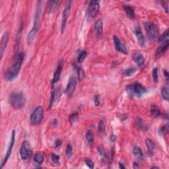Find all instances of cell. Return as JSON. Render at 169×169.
Listing matches in <instances>:
<instances>
[{
  "instance_id": "cell-1",
  "label": "cell",
  "mask_w": 169,
  "mask_h": 169,
  "mask_svg": "<svg viewBox=\"0 0 169 169\" xmlns=\"http://www.w3.org/2000/svg\"><path fill=\"white\" fill-rule=\"evenodd\" d=\"M25 57V54L24 52H19L16 54L13 65L7 70L5 74V79L6 81H12L18 77Z\"/></svg>"
},
{
  "instance_id": "cell-2",
  "label": "cell",
  "mask_w": 169,
  "mask_h": 169,
  "mask_svg": "<svg viewBox=\"0 0 169 169\" xmlns=\"http://www.w3.org/2000/svg\"><path fill=\"white\" fill-rule=\"evenodd\" d=\"M41 1H38V5L36 6V10L35 13V19H34V23L33 28L29 32L27 36V42L29 44H31L35 40L36 34H37L40 27V15H41Z\"/></svg>"
},
{
  "instance_id": "cell-3",
  "label": "cell",
  "mask_w": 169,
  "mask_h": 169,
  "mask_svg": "<svg viewBox=\"0 0 169 169\" xmlns=\"http://www.w3.org/2000/svg\"><path fill=\"white\" fill-rule=\"evenodd\" d=\"M10 102L11 106L15 110L23 108L26 104V99L21 92H13L10 96Z\"/></svg>"
},
{
  "instance_id": "cell-4",
  "label": "cell",
  "mask_w": 169,
  "mask_h": 169,
  "mask_svg": "<svg viewBox=\"0 0 169 169\" xmlns=\"http://www.w3.org/2000/svg\"><path fill=\"white\" fill-rule=\"evenodd\" d=\"M145 29L150 40H155L159 37V28L154 22L150 21L146 22L145 23Z\"/></svg>"
},
{
  "instance_id": "cell-5",
  "label": "cell",
  "mask_w": 169,
  "mask_h": 169,
  "mask_svg": "<svg viewBox=\"0 0 169 169\" xmlns=\"http://www.w3.org/2000/svg\"><path fill=\"white\" fill-rule=\"evenodd\" d=\"M44 110L41 106H39L34 110L30 117L31 124L33 125H37L40 124L43 118Z\"/></svg>"
},
{
  "instance_id": "cell-6",
  "label": "cell",
  "mask_w": 169,
  "mask_h": 169,
  "mask_svg": "<svg viewBox=\"0 0 169 169\" xmlns=\"http://www.w3.org/2000/svg\"><path fill=\"white\" fill-rule=\"evenodd\" d=\"M100 10V4L97 1H92L90 2L87 10V17L89 19H93L97 17Z\"/></svg>"
},
{
  "instance_id": "cell-7",
  "label": "cell",
  "mask_w": 169,
  "mask_h": 169,
  "mask_svg": "<svg viewBox=\"0 0 169 169\" xmlns=\"http://www.w3.org/2000/svg\"><path fill=\"white\" fill-rule=\"evenodd\" d=\"M33 153L30 143L28 141H24L22 142L20 149V157L23 161H26L30 158Z\"/></svg>"
},
{
  "instance_id": "cell-8",
  "label": "cell",
  "mask_w": 169,
  "mask_h": 169,
  "mask_svg": "<svg viewBox=\"0 0 169 169\" xmlns=\"http://www.w3.org/2000/svg\"><path fill=\"white\" fill-rule=\"evenodd\" d=\"M71 4H72V1H67L64 10L63 11L62 13V19H61V33H63L65 31L66 24H67V20L68 19V16L70 14V11L71 10Z\"/></svg>"
},
{
  "instance_id": "cell-9",
  "label": "cell",
  "mask_w": 169,
  "mask_h": 169,
  "mask_svg": "<svg viewBox=\"0 0 169 169\" xmlns=\"http://www.w3.org/2000/svg\"><path fill=\"white\" fill-rule=\"evenodd\" d=\"M15 130H13L12 135H11V137L10 145H9L7 151V152H6L5 156V157H4L3 161H2V163H1V168H3L4 165H5V164H6V163L8 161L9 158H10V157L11 156V153H12V151H13V145H14V143H15Z\"/></svg>"
},
{
  "instance_id": "cell-10",
  "label": "cell",
  "mask_w": 169,
  "mask_h": 169,
  "mask_svg": "<svg viewBox=\"0 0 169 169\" xmlns=\"http://www.w3.org/2000/svg\"><path fill=\"white\" fill-rule=\"evenodd\" d=\"M77 86V77L73 75L70 78L69 81H68L67 87L65 89L66 95H67L68 97H71L72 95L74 94V91L76 89Z\"/></svg>"
},
{
  "instance_id": "cell-11",
  "label": "cell",
  "mask_w": 169,
  "mask_h": 169,
  "mask_svg": "<svg viewBox=\"0 0 169 169\" xmlns=\"http://www.w3.org/2000/svg\"><path fill=\"white\" fill-rule=\"evenodd\" d=\"M113 40H114V43L116 50H117L118 52H121V53L124 54H128V51H127L125 46L123 44L122 42H121V40L118 38V36H114Z\"/></svg>"
},
{
  "instance_id": "cell-12",
  "label": "cell",
  "mask_w": 169,
  "mask_h": 169,
  "mask_svg": "<svg viewBox=\"0 0 169 169\" xmlns=\"http://www.w3.org/2000/svg\"><path fill=\"white\" fill-rule=\"evenodd\" d=\"M9 37H10V34L8 31H6L3 33L1 38V42H0V52H1V58H3L4 52L6 49Z\"/></svg>"
},
{
  "instance_id": "cell-13",
  "label": "cell",
  "mask_w": 169,
  "mask_h": 169,
  "mask_svg": "<svg viewBox=\"0 0 169 169\" xmlns=\"http://www.w3.org/2000/svg\"><path fill=\"white\" fill-rule=\"evenodd\" d=\"M63 63H64V61H63V60H60L58 62V66H57L56 70L54 72L53 79H52V86L54 85V84L59 81V79H60L61 72V70H62V68H63Z\"/></svg>"
},
{
  "instance_id": "cell-14",
  "label": "cell",
  "mask_w": 169,
  "mask_h": 169,
  "mask_svg": "<svg viewBox=\"0 0 169 169\" xmlns=\"http://www.w3.org/2000/svg\"><path fill=\"white\" fill-rule=\"evenodd\" d=\"M133 89L134 95H136L138 97H142L147 91L144 86H143L142 84L139 83H136L133 84Z\"/></svg>"
},
{
  "instance_id": "cell-15",
  "label": "cell",
  "mask_w": 169,
  "mask_h": 169,
  "mask_svg": "<svg viewBox=\"0 0 169 169\" xmlns=\"http://www.w3.org/2000/svg\"><path fill=\"white\" fill-rule=\"evenodd\" d=\"M169 46V42L168 40H166L165 42H164L157 49L156 52H155V58H158L159 57H161L162 55H163L165 53L166 50H168Z\"/></svg>"
},
{
  "instance_id": "cell-16",
  "label": "cell",
  "mask_w": 169,
  "mask_h": 169,
  "mask_svg": "<svg viewBox=\"0 0 169 169\" xmlns=\"http://www.w3.org/2000/svg\"><path fill=\"white\" fill-rule=\"evenodd\" d=\"M135 35L136 36L137 40L138 41L139 44L141 46H144L145 44V39L144 36H143L142 32H141V29L139 27L136 28L135 31Z\"/></svg>"
},
{
  "instance_id": "cell-17",
  "label": "cell",
  "mask_w": 169,
  "mask_h": 169,
  "mask_svg": "<svg viewBox=\"0 0 169 169\" xmlns=\"http://www.w3.org/2000/svg\"><path fill=\"white\" fill-rule=\"evenodd\" d=\"M60 92L61 91L60 89H55L52 91L51 97H50V103H49V106H48L49 109L52 108V107L53 106L55 101L58 99L59 96L60 95Z\"/></svg>"
},
{
  "instance_id": "cell-18",
  "label": "cell",
  "mask_w": 169,
  "mask_h": 169,
  "mask_svg": "<svg viewBox=\"0 0 169 169\" xmlns=\"http://www.w3.org/2000/svg\"><path fill=\"white\" fill-rule=\"evenodd\" d=\"M95 31L97 36H101L103 31V22L101 19H99L95 24Z\"/></svg>"
},
{
  "instance_id": "cell-19",
  "label": "cell",
  "mask_w": 169,
  "mask_h": 169,
  "mask_svg": "<svg viewBox=\"0 0 169 169\" xmlns=\"http://www.w3.org/2000/svg\"><path fill=\"white\" fill-rule=\"evenodd\" d=\"M133 59L135 62H136L137 64L138 65L139 67H142V66L144 65L145 63V58L144 56H143V54L141 53H136L133 56Z\"/></svg>"
},
{
  "instance_id": "cell-20",
  "label": "cell",
  "mask_w": 169,
  "mask_h": 169,
  "mask_svg": "<svg viewBox=\"0 0 169 169\" xmlns=\"http://www.w3.org/2000/svg\"><path fill=\"white\" fill-rule=\"evenodd\" d=\"M133 153L136 158L140 161H143L144 160V155L143 153L142 150L138 145H136L134 147Z\"/></svg>"
},
{
  "instance_id": "cell-21",
  "label": "cell",
  "mask_w": 169,
  "mask_h": 169,
  "mask_svg": "<svg viewBox=\"0 0 169 169\" xmlns=\"http://www.w3.org/2000/svg\"><path fill=\"white\" fill-rule=\"evenodd\" d=\"M145 144H146V146H147V151L148 152H149V155H153L155 153V146L153 141L150 139H147L145 140Z\"/></svg>"
},
{
  "instance_id": "cell-22",
  "label": "cell",
  "mask_w": 169,
  "mask_h": 169,
  "mask_svg": "<svg viewBox=\"0 0 169 169\" xmlns=\"http://www.w3.org/2000/svg\"><path fill=\"white\" fill-rule=\"evenodd\" d=\"M135 126L137 128L143 130V131H145V130L147 129V125H145L144 122H143L141 118L139 117L137 118L136 121H135Z\"/></svg>"
},
{
  "instance_id": "cell-23",
  "label": "cell",
  "mask_w": 169,
  "mask_h": 169,
  "mask_svg": "<svg viewBox=\"0 0 169 169\" xmlns=\"http://www.w3.org/2000/svg\"><path fill=\"white\" fill-rule=\"evenodd\" d=\"M124 10L125 13H126L127 16L129 18V19H134V18L136 17V13H135L134 10L132 7L129 5H125L124 7Z\"/></svg>"
},
{
  "instance_id": "cell-24",
  "label": "cell",
  "mask_w": 169,
  "mask_h": 169,
  "mask_svg": "<svg viewBox=\"0 0 169 169\" xmlns=\"http://www.w3.org/2000/svg\"><path fill=\"white\" fill-rule=\"evenodd\" d=\"M151 113L154 118H159L161 115V110L155 104H152L151 106Z\"/></svg>"
},
{
  "instance_id": "cell-25",
  "label": "cell",
  "mask_w": 169,
  "mask_h": 169,
  "mask_svg": "<svg viewBox=\"0 0 169 169\" xmlns=\"http://www.w3.org/2000/svg\"><path fill=\"white\" fill-rule=\"evenodd\" d=\"M98 131L100 136L102 137H104L106 135V127H105V124L102 120H100L99 124V126H98Z\"/></svg>"
},
{
  "instance_id": "cell-26",
  "label": "cell",
  "mask_w": 169,
  "mask_h": 169,
  "mask_svg": "<svg viewBox=\"0 0 169 169\" xmlns=\"http://www.w3.org/2000/svg\"><path fill=\"white\" fill-rule=\"evenodd\" d=\"M60 1H50L49 2V11L50 12H54L59 7Z\"/></svg>"
},
{
  "instance_id": "cell-27",
  "label": "cell",
  "mask_w": 169,
  "mask_h": 169,
  "mask_svg": "<svg viewBox=\"0 0 169 169\" xmlns=\"http://www.w3.org/2000/svg\"><path fill=\"white\" fill-rule=\"evenodd\" d=\"M34 160H35V163L38 164H41L44 163V155L42 153H37L35 155L34 157Z\"/></svg>"
},
{
  "instance_id": "cell-28",
  "label": "cell",
  "mask_w": 169,
  "mask_h": 169,
  "mask_svg": "<svg viewBox=\"0 0 169 169\" xmlns=\"http://www.w3.org/2000/svg\"><path fill=\"white\" fill-rule=\"evenodd\" d=\"M162 97L163 99H164L166 101L168 100V88L166 87H163V88L161 89V91Z\"/></svg>"
},
{
  "instance_id": "cell-29",
  "label": "cell",
  "mask_w": 169,
  "mask_h": 169,
  "mask_svg": "<svg viewBox=\"0 0 169 169\" xmlns=\"http://www.w3.org/2000/svg\"><path fill=\"white\" fill-rule=\"evenodd\" d=\"M74 67L77 73L79 80H82V79L83 78V76H84V73L83 72V70L81 69V67H79V66H78L76 64L74 65Z\"/></svg>"
},
{
  "instance_id": "cell-30",
  "label": "cell",
  "mask_w": 169,
  "mask_h": 169,
  "mask_svg": "<svg viewBox=\"0 0 169 169\" xmlns=\"http://www.w3.org/2000/svg\"><path fill=\"white\" fill-rule=\"evenodd\" d=\"M86 139L89 144H92L94 141V135L91 131H88L86 134Z\"/></svg>"
},
{
  "instance_id": "cell-31",
  "label": "cell",
  "mask_w": 169,
  "mask_h": 169,
  "mask_svg": "<svg viewBox=\"0 0 169 169\" xmlns=\"http://www.w3.org/2000/svg\"><path fill=\"white\" fill-rule=\"evenodd\" d=\"M159 72H158V68L155 67L153 70H152V77L153 80L155 83H157L159 81Z\"/></svg>"
},
{
  "instance_id": "cell-32",
  "label": "cell",
  "mask_w": 169,
  "mask_h": 169,
  "mask_svg": "<svg viewBox=\"0 0 169 169\" xmlns=\"http://www.w3.org/2000/svg\"><path fill=\"white\" fill-rule=\"evenodd\" d=\"M87 54V53L85 50H83V51L80 52L78 56V58H77V62H78L79 63H81L83 62L86 58Z\"/></svg>"
},
{
  "instance_id": "cell-33",
  "label": "cell",
  "mask_w": 169,
  "mask_h": 169,
  "mask_svg": "<svg viewBox=\"0 0 169 169\" xmlns=\"http://www.w3.org/2000/svg\"><path fill=\"white\" fill-rule=\"evenodd\" d=\"M168 29H167V30H166L164 32L163 35L159 38L158 41L159 42H165V41L168 40Z\"/></svg>"
},
{
  "instance_id": "cell-34",
  "label": "cell",
  "mask_w": 169,
  "mask_h": 169,
  "mask_svg": "<svg viewBox=\"0 0 169 169\" xmlns=\"http://www.w3.org/2000/svg\"><path fill=\"white\" fill-rule=\"evenodd\" d=\"M136 72V69L135 67H130L128 69L125 70L124 72V75L125 77H130L134 74V73Z\"/></svg>"
},
{
  "instance_id": "cell-35",
  "label": "cell",
  "mask_w": 169,
  "mask_h": 169,
  "mask_svg": "<svg viewBox=\"0 0 169 169\" xmlns=\"http://www.w3.org/2000/svg\"><path fill=\"white\" fill-rule=\"evenodd\" d=\"M72 150H73V147L71 144H67V147H66V149H65V154L66 156L67 157V158H70L72 155Z\"/></svg>"
},
{
  "instance_id": "cell-36",
  "label": "cell",
  "mask_w": 169,
  "mask_h": 169,
  "mask_svg": "<svg viewBox=\"0 0 169 169\" xmlns=\"http://www.w3.org/2000/svg\"><path fill=\"white\" fill-rule=\"evenodd\" d=\"M97 151H98V152H99V153L100 156H102V157L106 156V151H105L104 147L102 145L100 144L97 146Z\"/></svg>"
},
{
  "instance_id": "cell-37",
  "label": "cell",
  "mask_w": 169,
  "mask_h": 169,
  "mask_svg": "<svg viewBox=\"0 0 169 169\" xmlns=\"http://www.w3.org/2000/svg\"><path fill=\"white\" fill-rule=\"evenodd\" d=\"M125 91H126V92L128 93L129 95L134 96V89H133V84L127 85L126 87V88H125Z\"/></svg>"
},
{
  "instance_id": "cell-38",
  "label": "cell",
  "mask_w": 169,
  "mask_h": 169,
  "mask_svg": "<svg viewBox=\"0 0 169 169\" xmlns=\"http://www.w3.org/2000/svg\"><path fill=\"white\" fill-rule=\"evenodd\" d=\"M78 118H79V116L77 113H74L72 114H71L70 116V120L71 123H74L75 122H76L77 119H78Z\"/></svg>"
},
{
  "instance_id": "cell-39",
  "label": "cell",
  "mask_w": 169,
  "mask_h": 169,
  "mask_svg": "<svg viewBox=\"0 0 169 169\" xmlns=\"http://www.w3.org/2000/svg\"><path fill=\"white\" fill-rule=\"evenodd\" d=\"M51 158H52V161H53L54 163L56 164L60 163V156H58V155H57L56 154H52Z\"/></svg>"
},
{
  "instance_id": "cell-40",
  "label": "cell",
  "mask_w": 169,
  "mask_h": 169,
  "mask_svg": "<svg viewBox=\"0 0 169 169\" xmlns=\"http://www.w3.org/2000/svg\"><path fill=\"white\" fill-rule=\"evenodd\" d=\"M85 163L89 168H94V163L92 161V160L90 159H85Z\"/></svg>"
},
{
  "instance_id": "cell-41",
  "label": "cell",
  "mask_w": 169,
  "mask_h": 169,
  "mask_svg": "<svg viewBox=\"0 0 169 169\" xmlns=\"http://www.w3.org/2000/svg\"><path fill=\"white\" fill-rule=\"evenodd\" d=\"M94 102L95 105L97 106H99L100 104V99L99 95H96L94 99Z\"/></svg>"
},
{
  "instance_id": "cell-42",
  "label": "cell",
  "mask_w": 169,
  "mask_h": 169,
  "mask_svg": "<svg viewBox=\"0 0 169 169\" xmlns=\"http://www.w3.org/2000/svg\"><path fill=\"white\" fill-rule=\"evenodd\" d=\"M161 3H162V5H163V7L164 8V10H165L166 12L168 13V5H167V3H166V1H161Z\"/></svg>"
},
{
  "instance_id": "cell-43",
  "label": "cell",
  "mask_w": 169,
  "mask_h": 169,
  "mask_svg": "<svg viewBox=\"0 0 169 169\" xmlns=\"http://www.w3.org/2000/svg\"><path fill=\"white\" fill-rule=\"evenodd\" d=\"M61 144V141L60 140V139H57L56 142H55V147H60Z\"/></svg>"
},
{
  "instance_id": "cell-44",
  "label": "cell",
  "mask_w": 169,
  "mask_h": 169,
  "mask_svg": "<svg viewBox=\"0 0 169 169\" xmlns=\"http://www.w3.org/2000/svg\"><path fill=\"white\" fill-rule=\"evenodd\" d=\"M164 75L165 76L166 81L168 82V72L167 70H164Z\"/></svg>"
},
{
  "instance_id": "cell-45",
  "label": "cell",
  "mask_w": 169,
  "mask_h": 169,
  "mask_svg": "<svg viewBox=\"0 0 169 169\" xmlns=\"http://www.w3.org/2000/svg\"><path fill=\"white\" fill-rule=\"evenodd\" d=\"M116 139H117V137L114 135H112V136H110V140L112 141H115Z\"/></svg>"
},
{
  "instance_id": "cell-46",
  "label": "cell",
  "mask_w": 169,
  "mask_h": 169,
  "mask_svg": "<svg viewBox=\"0 0 169 169\" xmlns=\"http://www.w3.org/2000/svg\"><path fill=\"white\" fill-rule=\"evenodd\" d=\"M134 168H136V169L139 168V164H138V163H136V162H135V163H134Z\"/></svg>"
},
{
  "instance_id": "cell-47",
  "label": "cell",
  "mask_w": 169,
  "mask_h": 169,
  "mask_svg": "<svg viewBox=\"0 0 169 169\" xmlns=\"http://www.w3.org/2000/svg\"><path fill=\"white\" fill-rule=\"evenodd\" d=\"M119 165H120V168H123V169L125 168V167L124 166V164H123L122 163H119Z\"/></svg>"
},
{
  "instance_id": "cell-48",
  "label": "cell",
  "mask_w": 169,
  "mask_h": 169,
  "mask_svg": "<svg viewBox=\"0 0 169 169\" xmlns=\"http://www.w3.org/2000/svg\"><path fill=\"white\" fill-rule=\"evenodd\" d=\"M159 168L158 166H153V167H152V168Z\"/></svg>"
}]
</instances>
